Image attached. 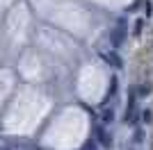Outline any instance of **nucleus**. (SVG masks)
I'll return each mask as SVG.
<instances>
[{"label": "nucleus", "mask_w": 153, "mask_h": 150, "mask_svg": "<svg viewBox=\"0 0 153 150\" xmlns=\"http://www.w3.org/2000/svg\"><path fill=\"white\" fill-rule=\"evenodd\" d=\"M94 134H96V143L103 146V148H110L112 146V134L105 130V125H94Z\"/></svg>", "instance_id": "f257e3e1"}, {"label": "nucleus", "mask_w": 153, "mask_h": 150, "mask_svg": "<svg viewBox=\"0 0 153 150\" xmlns=\"http://www.w3.org/2000/svg\"><path fill=\"white\" fill-rule=\"evenodd\" d=\"M101 59L108 66H112V68H123V59L119 52H114V50H110V52H101Z\"/></svg>", "instance_id": "f03ea898"}, {"label": "nucleus", "mask_w": 153, "mask_h": 150, "mask_svg": "<svg viewBox=\"0 0 153 150\" xmlns=\"http://www.w3.org/2000/svg\"><path fill=\"white\" fill-rule=\"evenodd\" d=\"M123 41H126V30L121 25L114 27V30H110V43H112V48H121Z\"/></svg>", "instance_id": "7ed1b4c3"}, {"label": "nucleus", "mask_w": 153, "mask_h": 150, "mask_svg": "<svg viewBox=\"0 0 153 150\" xmlns=\"http://www.w3.org/2000/svg\"><path fill=\"white\" fill-rule=\"evenodd\" d=\"M114 121V112L112 109H103V114H101V125H110Z\"/></svg>", "instance_id": "20e7f679"}, {"label": "nucleus", "mask_w": 153, "mask_h": 150, "mask_svg": "<svg viewBox=\"0 0 153 150\" xmlns=\"http://www.w3.org/2000/svg\"><path fill=\"white\" fill-rule=\"evenodd\" d=\"M117 89H119V77H117V75H112V80H110V91H108L110 98L117 93Z\"/></svg>", "instance_id": "39448f33"}, {"label": "nucleus", "mask_w": 153, "mask_h": 150, "mask_svg": "<svg viewBox=\"0 0 153 150\" xmlns=\"http://www.w3.org/2000/svg\"><path fill=\"white\" fill-rule=\"evenodd\" d=\"M140 118H142V123H153V112H151V109H144V112H142L140 114Z\"/></svg>", "instance_id": "423d86ee"}, {"label": "nucleus", "mask_w": 153, "mask_h": 150, "mask_svg": "<svg viewBox=\"0 0 153 150\" xmlns=\"http://www.w3.org/2000/svg\"><path fill=\"white\" fill-rule=\"evenodd\" d=\"M149 93H151V84H149V82H144V84L137 89V96H140V98H144V96H149Z\"/></svg>", "instance_id": "0eeeda50"}, {"label": "nucleus", "mask_w": 153, "mask_h": 150, "mask_svg": "<svg viewBox=\"0 0 153 150\" xmlns=\"http://www.w3.org/2000/svg\"><path fill=\"white\" fill-rule=\"evenodd\" d=\"M142 9H144V14H146V18L153 16V2H151V0H146V2L142 5Z\"/></svg>", "instance_id": "6e6552de"}, {"label": "nucleus", "mask_w": 153, "mask_h": 150, "mask_svg": "<svg viewBox=\"0 0 153 150\" xmlns=\"http://www.w3.org/2000/svg\"><path fill=\"white\" fill-rule=\"evenodd\" d=\"M142 30H144V18H137L135 21V34H142Z\"/></svg>", "instance_id": "1a4fd4ad"}, {"label": "nucleus", "mask_w": 153, "mask_h": 150, "mask_svg": "<svg viewBox=\"0 0 153 150\" xmlns=\"http://www.w3.org/2000/svg\"><path fill=\"white\" fill-rule=\"evenodd\" d=\"M82 150H98V146H96V141H94V139H89V141H87V143L82 146Z\"/></svg>", "instance_id": "9d476101"}, {"label": "nucleus", "mask_w": 153, "mask_h": 150, "mask_svg": "<svg viewBox=\"0 0 153 150\" xmlns=\"http://www.w3.org/2000/svg\"><path fill=\"white\" fill-rule=\"evenodd\" d=\"M142 137H144V134H142V130H135V139H133V141H135V143H142V141H144Z\"/></svg>", "instance_id": "9b49d317"}, {"label": "nucleus", "mask_w": 153, "mask_h": 150, "mask_svg": "<svg viewBox=\"0 0 153 150\" xmlns=\"http://www.w3.org/2000/svg\"><path fill=\"white\" fill-rule=\"evenodd\" d=\"M128 109H135V93H130V98H128Z\"/></svg>", "instance_id": "f8f14e48"}, {"label": "nucleus", "mask_w": 153, "mask_h": 150, "mask_svg": "<svg viewBox=\"0 0 153 150\" xmlns=\"http://www.w3.org/2000/svg\"><path fill=\"white\" fill-rule=\"evenodd\" d=\"M2 150H9V148H2Z\"/></svg>", "instance_id": "ddd939ff"}]
</instances>
